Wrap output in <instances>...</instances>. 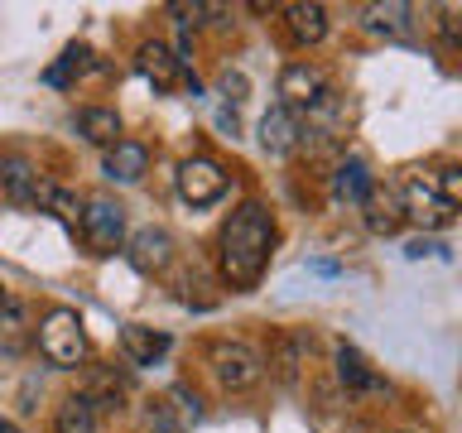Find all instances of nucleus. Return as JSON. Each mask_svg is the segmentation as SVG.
I'll list each match as a JSON object with an SVG mask.
<instances>
[{"label": "nucleus", "mask_w": 462, "mask_h": 433, "mask_svg": "<svg viewBox=\"0 0 462 433\" xmlns=\"http://www.w3.org/2000/svg\"><path fill=\"white\" fill-rule=\"evenodd\" d=\"M309 337H303V332H280V342H274V356H270V366H274V375H280V381L289 385L299 375V366L303 361H309Z\"/></svg>", "instance_id": "23"}, {"label": "nucleus", "mask_w": 462, "mask_h": 433, "mask_svg": "<svg viewBox=\"0 0 462 433\" xmlns=\"http://www.w3.org/2000/svg\"><path fill=\"white\" fill-rule=\"evenodd\" d=\"M404 216H414L419 226H448L453 222V207H448V202L433 193V183L424 179V173H414L410 183H404Z\"/></svg>", "instance_id": "8"}, {"label": "nucleus", "mask_w": 462, "mask_h": 433, "mask_svg": "<svg viewBox=\"0 0 462 433\" xmlns=\"http://www.w3.org/2000/svg\"><path fill=\"white\" fill-rule=\"evenodd\" d=\"M34 337H39V352L49 366H82L87 361V327H82V318L78 309H49L43 313V323L34 327Z\"/></svg>", "instance_id": "2"}, {"label": "nucleus", "mask_w": 462, "mask_h": 433, "mask_svg": "<svg viewBox=\"0 0 462 433\" xmlns=\"http://www.w3.org/2000/svg\"><path fill=\"white\" fill-rule=\"evenodd\" d=\"M144 169H150V150L140 140H116L106 150V159H101V173L111 183H140Z\"/></svg>", "instance_id": "14"}, {"label": "nucleus", "mask_w": 462, "mask_h": 433, "mask_svg": "<svg viewBox=\"0 0 462 433\" xmlns=\"http://www.w3.org/2000/svg\"><path fill=\"white\" fill-rule=\"evenodd\" d=\"M87 68H92V49H87V43H68L63 58L43 72V82H49V87H68L72 78H82Z\"/></svg>", "instance_id": "25"}, {"label": "nucleus", "mask_w": 462, "mask_h": 433, "mask_svg": "<svg viewBox=\"0 0 462 433\" xmlns=\"http://www.w3.org/2000/svg\"><path fill=\"white\" fill-rule=\"evenodd\" d=\"M135 68L150 78L159 92H169V87H179L183 78V63H179V53L169 49V43H159V39H144L140 49H135Z\"/></svg>", "instance_id": "10"}, {"label": "nucleus", "mask_w": 462, "mask_h": 433, "mask_svg": "<svg viewBox=\"0 0 462 433\" xmlns=\"http://www.w3.org/2000/svg\"><path fill=\"white\" fill-rule=\"evenodd\" d=\"M371 169H366V159H342L337 173H332V198H342V202H356L361 207V198L371 193Z\"/></svg>", "instance_id": "20"}, {"label": "nucleus", "mask_w": 462, "mask_h": 433, "mask_svg": "<svg viewBox=\"0 0 462 433\" xmlns=\"http://www.w3.org/2000/svg\"><path fill=\"white\" fill-rule=\"evenodd\" d=\"M337 381L346 390H356V395H366V390H381V375L371 371V361L356 352V346H337Z\"/></svg>", "instance_id": "18"}, {"label": "nucleus", "mask_w": 462, "mask_h": 433, "mask_svg": "<svg viewBox=\"0 0 462 433\" xmlns=\"http://www.w3.org/2000/svg\"><path fill=\"white\" fill-rule=\"evenodd\" d=\"M274 251V216L260 202H241L236 212L226 216L222 236H217V260H222V274L231 289H251L270 265Z\"/></svg>", "instance_id": "1"}, {"label": "nucleus", "mask_w": 462, "mask_h": 433, "mask_svg": "<svg viewBox=\"0 0 462 433\" xmlns=\"http://www.w3.org/2000/svg\"><path fill=\"white\" fill-rule=\"evenodd\" d=\"M78 130H82V140H92V144H101V150H111V144L121 140V115H116L111 106H82V111H78Z\"/></svg>", "instance_id": "19"}, {"label": "nucleus", "mask_w": 462, "mask_h": 433, "mask_svg": "<svg viewBox=\"0 0 462 433\" xmlns=\"http://www.w3.org/2000/svg\"><path fill=\"white\" fill-rule=\"evenodd\" d=\"M169 346H173V337L159 332V327H144V323L121 327V352H125L130 366H154L159 356H169Z\"/></svg>", "instance_id": "11"}, {"label": "nucleus", "mask_w": 462, "mask_h": 433, "mask_svg": "<svg viewBox=\"0 0 462 433\" xmlns=\"http://www.w3.org/2000/svg\"><path fill=\"white\" fill-rule=\"evenodd\" d=\"M53 433H97V410L87 395H63L53 410Z\"/></svg>", "instance_id": "21"}, {"label": "nucleus", "mask_w": 462, "mask_h": 433, "mask_svg": "<svg viewBox=\"0 0 462 433\" xmlns=\"http://www.w3.org/2000/svg\"><path fill=\"white\" fill-rule=\"evenodd\" d=\"M433 193H439L448 207H457V202H462V169H457V164L439 169V188H433Z\"/></svg>", "instance_id": "26"}, {"label": "nucleus", "mask_w": 462, "mask_h": 433, "mask_svg": "<svg viewBox=\"0 0 462 433\" xmlns=\"http://www.w3.org/2000/svg\"><path fill=\"white\" fill-rule=\"evenodd\" d=\"M39 173H34V164H29L24 154H5L0 159V198L5 202H14V207H34L39 202Z\"/></svg>", "instance_id": "9"}, {"label": "nucleus", "mask_w": 462, "mask_h": 433, "mask_svg": "<svg viewBox=\"0 0 462 433\" xmlns=\"http://www.w3.org/2000/svg\"><path fill=\"white\" fill-rule=\"evenodd\" d=\"M299 121H303V115H294L289 106L265 111V121H260V150L274 154V159L294 154L299 150Z\"/></svg>", "instance_id": "13"}, {"label": "nucleus", "mask_w": 462, "mask_h": 433, "mask_svg": "<svg viewBox=\"0 0 462 433\" xmlns=\"http://www.w3.org/2000/svg\"><path fill=\"white\" fill-rule=\"evenodd\" d=\"M208 366H212L222 390H251L260 381V371H265V361H260L245 342H212L208 346Z\"/></svg>", "instance_id": "5"}, {"label": "nucleus", "mask_w": 462, "mask_h": 433, "mask_svg": "<svg viewBox=\"0 0 462 433\" xmlns=\"http://www.w3.org/2000/svg\"><path fill=\"white\" fill-rule=\"evenodd\" d=\"M328 92V72L323 68H313V63H303V58H299V63H289L284 72H280V106H289V111H309L313 106V101L318 97H323Z\"/></svg>", "instance_id": "6"}, {"label": "nucleus", "mask_w": 462, "mask_h": 433, "mask_svg": "<svg viewBox=\"0 0 462 433\" xmlns=\"http://www.w3.org/2000/svg\"><path fill=\"white\" fill-rule=\"evenodd\" d=\"M78 395L92 400V410H121V400H125V375H116L111 366H92V375H87V385L78 390Z\"/></svg>", "instance_id": "17"}, {"label": "nucleus", "mask_w": 462, "mask_h": 433, "mask_svg": "<svg viewBox=\"0 0 462 433\" xmlns=\"http://www.w3.org/2000/svg\"><path fill=\"white\" fill-rule=\"evenodd\" d=\"M173 179H179V198L188 202V207H212L217 198H226V183H231L226 169L208 154H188Z\"/></svg>", "instance_id": "4"}, {"label": "nucleus", "mask_w": 462, "mask_h": 433, "mask_svg": "<svg viewBox=\"0 0 462 433\" xmlns=\"http://www.w3.org/2000/svg\"><path fill=\"white\" fill-rule=\"evenodd\" d=\"M361 222H366L371 236H395V231L404 226L400 198L390 193V188H371V193L361 198Z\"/></svg>", "instance_id": "12"}, {"label": "nucleus", "mask_w": 462, "mask_h": 433, "mask_svg": "<svg viewBox=\"0 0 462 433\" xmlns=\"http://www.w3.org/2000/svg\"><path fill=\"white\" fill-rule=\"evenodd\" d=\"M34 207L53 212L58 222H68V226H78V216H82V198H78V193H68V188H58V183H39V202H34Z\"/></svg>", "instance_id": "24"}, {"label": "nucleus", "mask_w": 462, "mask_h": 433, "mask_svg": "<svg viewBox=\"0 0 462 433\" xmlns=\"http://www.w3.org/2000/svg\"><path fill=\"white\" fill-rule=\"evenodd\" d=\"M284 24H289V39H294L299 49H313V43H323V34H328V10L318 5V0H299V5H284Z\"/></svg>", "instance_id": "16"}, {"label": "nucleus", "mask_w": 462, "mask_h": 433, "mask_svg": "<svg viewBox=\"0 0 462 433\" xmlns=\"http://www.w3.org/2000/svg\"><path fill=\"white\" fill-rule=\"evenodd\" d=\"M29 337H34V327H29V303L5 294V303H0V346H5V352H20Z\"/></svg>", "instance_id": "22"}, {"label": "nucleus", "mask_w": 462, "mask_h": 433, "mask_svg": "<svg viewBox=\"0 0 462 433\" xmlns=\"http://www.w3.org/2000/svg\"><path fill=\"white\" fill-rule=\"evenodd\" d=\"M78 226H82V241L92 245V255H116L125 241V207L116 198H87Z\"/></svg>", "instance_id": "3"}, {"label": "nucleus", "mask_w": 462, "mask_h": 433, "mask_svg": "<svg viewBox=\"0 0 462 433\" xmlns=\"http://www.w3.org/2000/svg\"><path fill=\"white\" fill-rule=\"evenodd\" d=\"M144 424H150L154 433H183V424H179V419H173V410H169L164 400H154L150 410H144Z\"/></svg>", "instance_id": "27"}, {"label": "nucleus", "mask_w": 462, "mask_h": 433, "mask_svg": "<svg viewBox=\"0 0 462 433\" xmlns=\"http://www.w3.org/2000/svg\"><path fill=\"white\" fill-rule=\"evenodd\" d=\"M361 29L375 39H410L414 34V10L390 0V5H366L361 10Z\"/></svg>", "instance_id": "15"}, {"label": "nucleus", "mask_w": 462, "mask_h": 433, "mask_svg": "<svg viewBox=\"0 0 462 433\" xmlns=\"http://www.w3.org/2000/svg\"><path fill=\"white\" fill-rule=\"evenodd\" d=\"M0 433H20V428H14V424H10V419H0Z\"/></svg>", "instance_id": "29"}, {"label": "nucleus", "mask_w": 462, "mask_h": 433, "mask_svg": "<svg viewBox=\"0 0 462 433\" xmlns=\"http://www.w3.org/2000/svg\"><path fill=\"white\" fill-rule=\"evenodd\" d=\"M433 251H443V245H433V241H410V245H404V255H410V260H424Z\"/></svg>", "instance_id": "28"}, {"label": "nucleus", "mask_w": 462, "mask_h": 433, "mask_svg": "<svg viewBox=\"0 0 462 433\" xmlns=\"http://www.w3.org/2000/svg\"><path fill=\"white\" fill-rule=\"evenodd\" d=\"M125 255H130V265H135L140 274H159V270L173 265V236L164 226H140L135 236H130Z\"/></svg>", "instance_id": "7"}, {"label": "nucleus", "mask_w": 462, "mask_h": 433, "mask_svg": "<svg viewBox=\"0 0 462 433\" xmlns=\"http://www.w3.org/2000/svg\"><path fill=\"white\" fill-rule=\"evenodd\" d=\"M400 433H404V428H400Z\"/></svg>", "instance_id": "31"}, {"label": "nucleus", "mask_w": 462, "mask_h": 433, "mask_svg": "<svg viewBox=\"0 0 462 433\" xmlns=\"http://www.w3.org/2000/svg\"><path fill=\"white\" fill-rule=\"evenodd\" d=\"M0 303H5V289H0Z\"/></svg>", "instance_id": "30"}]
</instances>
